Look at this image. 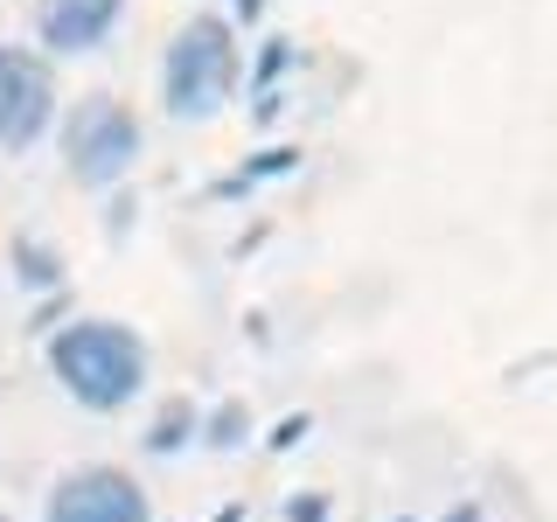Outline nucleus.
I'll list each match as a JSON object with an SVG mask.
<instances>
[{
	"mask_svg": "<svg viewBox=\"0 0 557 522\" xmlns=\"http://www.w3.org/2000/svg\"><path fill=\"white\" fill-rule=\"evenodd\" d=\"M0 522H8V515H0Z\"/></svg>",
	"mask_w": 557,
	"mask_h": 522,
	"instance_id": "obj_8",
	"label": "nucleus"
},
{
	"mask_svg": "<svg viewBox=\"0 0 557 522\" xmlns=\"http://www.w3.org/2000/svg\"><path fill=\"white\" fill-rule=\"evenodd\" d=\"M237 84V49L223 22H188L168 49V112L174 119H209Z\"/></svg>",
	"mask_w": 557,
	"mask_h": 522,
	"instance_id": "obj_2",
	"label": "nucleus"
},
{
	"mask_svg": "<svg viewBox=\"0 0 557 522\" xmlns=\"http://www.w3.org/2000/svg\"><path fill=\"white\" fill-rule=\"evenodd\" d=\"M182 432H188V405L161 411V425H153V452H174V446H182Z\"/></svg>",
	"mask_w": 557,
	"mask_h": 522,
	"instance_id": "obj_7",
	"label": "nucleus"
},
{
	"mask_svg": "<svg viewBox=\"0 0 557 522\" xmlns=\"http://www.w3.org/2000/svg\"><path fill=\"white\" fill-rule=\"evenodd\" d=\"M49 522H147V495L119 467H84L49 495Z\"/></svg>",
	"mask_w": 557,
	"mask_h": 522,
	"instance_id": "obj_5",
	"label": "nucleus"
},
{
	"mask_svg": "<svg viewBox=\"0 0 557 522\" xmlns=\"http://www.w3.org/2000/svg\"><path fill=\"white\" fill-rule=\"evenodd\" d=\"M63 153H70V174L77 182H119V174L133 167V153H139V126H133V112L126 104H112V98H91V104H77L70 112V126H63Z\"/></svg>",
	"mask_w": 557,
	"mask_h": 522,
	"instance_id": "obj_3",
	"label": "nucleus"
},
{
	"mask_svg": "<svg viewBox=\"0 0 557 522\" xmlns=\"http://www.w3.org/2000/svg\"><path fill=\"white\" fill-rule=\"evenodd\" d=\"M49 370L63 376V390L91 411H119L147 383V348L133 327L119 321H77L49 341Z\"/></svg>",
	"mask_w": 557,
	"mask_h": 522,
	"instance_id": "obj_1",
	"label": "nucleus"
},
{
	"mask_svg": "<svg viewBox=\"0 0 557 522\" xmlns=\"http://www.w3.org/2000/svg\"><path fill=\"white\" fill-rule=\"evenodd\" d=\"M35 22H42L49 49H91V42H104V28L119 22V0H42Z\"/></svg>",
	"mask_w": 557,
	"mask_h": 522,
	"instance_id": "obj_6",
	"label": "nucleus"
},
{
	"mask_svg": "<svg viewBox=\"0 0 557 522\" xmlns=\"http://www.w3.org/2000/svg\"><path fill=\"white\" fill-rule=\"evenodd\" d=\"M57 112V84L28 49H0V147H35Z\"/></svg>",
	"mask_w": 557,
	"mask_h": 522,
	"instance_id": "obj_4",
	"label": "nucleus"
}]
</instances>
